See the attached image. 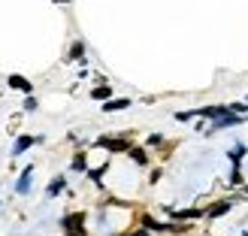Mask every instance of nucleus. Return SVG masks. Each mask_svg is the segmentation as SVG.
<instances>
[{
    "instance_id": "f257e3e1",
    "label": "nucleus",
    "mask_w": 248,
    "mask_h": 236,
    "mask_svg": "<svg viewBox=\"0 0 248 236\" xmlns=\"http://www.w3.org/2000/svg\"><path fill=\"white\" fill-rule=\"evenodd\" d=\"M248 115H239V112H224V115H218V118H212L209 121V127H206V133H221V130H227V127H239V124L245 121Z\"/></svg>"
},
{
    "instance_id": "f03ea898",
    "label": "nucleus",
    "mask_w": 248,
    "mask_h": 236,
    "mask_svg": "<svg viewBox=\"0 0 248 236\" xmlns=\"http://www.w3.org/2000/svg\"><path fill=\"white\" fill-rule=\"evenodd\" d=\"M142 227H148L152 233H188V227H185L182 221H179V224H170V221H155L152 215L142 218Z\"/></svg>"
},
{
    "instance_id": "7ed1b4c3",
    "label": "nucleus",
    "mask_w": 248,
    "mask_h": 236,
    "mask_svg": "<svg viewBox=\"0 0 248 236\" xmlns=\"http://www.w3.org/2000/svg\"><path fill=\"white\" fill-rule=\"evenodd\" d=\"M236 203H239L236 197H224V200H218V203H212V206H209L206 212H203V218L215 221V218H221V215H227V212H230V209L236 206Z\"/></svg>"
},
{
    "instance_id": "20e7f679",
    "label": "nucleus",
    "mask_w": 248,
    "mask_h": 236,
    "mask_svg": "<svg viewBox=\"0 0 248 236\" xmlns=\"http://www.w3.org/2000/svg\"><path fill=\"white\" fill-rule=\"evenodd\" d=\"M36 142H43V136H31V133H21L16 136V142H12V157H21L28 148H33Z\"/></svg>"
},
{
    "instance_id": "39448f33",
    "label": "nucleus",
    "mask_w": 248,
    "mask_h": 236,
    "mask_svg": "<svg viewBox=\"0 0 248 236\" xmlns=\"http://www.w3.org/2000/svg\"><path fill=\"white\" fill-rule=\"evenodd\" d=\"M31 185H33V164H28V167L18 173V179H16V194H18V197H28V194H31Z\"/></svg>"
},
{
    "instance_id": "423d86ee",
    "label": "nucleus",
    "mask_w": 248,
    "mask_h": 236,
    "mask_svg": "<svg viewBox=\"0 0 248 236\" xmlns=\"http://www.w3.org/2000/svg\"><path fill=\"white\" fill-rule=\"evenodd\" d=\"M97 145L106 148V152H112V155H127L130 152V142L127 140H112V136H100Z\"/></svg>"
},
{
    "instance_id": "0eeeda50",
    "label": "nucleus",
    "mask_w": 248,
    "mask_h": 236,
    "mask_svg": "<svg viewBox=\"0 0 248 236\" xmlns=\"http://www.w3.org/2000/svg\"><path fill=\"white\" fill-rule=\"evenodd\" d=\"M6 85L12 91H21V94H33V82L28 76H21V73H9L6 76Z\"/></svg>"
},
{
    "instance_id": "6e6552de",
    "label": "nucleus",
    "mask_w": 248,
    "mask_h": 236,
    "mask_svg": "<svg viewBox=\"0 0 248 236\" xmlns=\"http://www.w3.org/2000/svg\"><path fill=\"white\" fill-rule=\"evenodd\" d=\"M61 230L73 233V230H85V212H70L61 218Z\"/></svg>"
},
{
    "instance_id": "1a4fd4ad",
    "label": "nucleus",
    "mask_w": 248,
    "mask_h": 236,
    "mask_svg": "<svg viewBox=\"0 0 248 236\" xmlns=\"http://www.w3.org/2000/svg\"><path fill=\"white\" fill-rule=\"evenodd\" d=\"M85 52H88V48H85V43L82 40H73V46H70V52H67V64H85V61H88V58H85Z\"/></svg>"
},
{
    "instance_id": "9d476101",
    "label": "nucleus",
    "mask_w": 248,
    "mask_h": 236,
    "mask_svg": "<svg viewBox=\"0 0 248 236\" xmlns=\"http://www.w3.org/2000/svg\"><path fill=\"white\" fill-rule=\"evenodd\" d=\"M248 155V145L245 142H233L227 148V160H230V167H242V157Z\"/></svg>"
},
{
    "instance_id": "9b49d317",
    "label": "nucleus",
    "mask_w": 248,
    "mask_h": 236,
    "mask_svg": "<svg viewBox=\"0 0 248 236\" xmlns=\"http://www.w3.org/2000/svg\"><path fill=\"white\" fill-rule=\"evenodd\" d=\"M127 106H133V100L130 97H109V100H103V112H121V109H127Z\"/></svg>"
},
{
    "instance_id": "f8f14e48",
    "label": "nucleus",
    "mask_w": 248,
    "mask_h": 236,
    "mask_svg": "<svg viewBox=\"0 0 248 236\" xmlns=\"http://www.w3.org/2000/svg\"><path fill=\"white\" fill-rule=\"evenodd\" d=\"M64 188H67V179L64 176H55L52 182H48V188H46V200H55L58 194H64Z\"/></svg>"
},
{
    "instance_id": "ddd939ff",
    "label": "nucleus",
    "mask_w": 248,
    "mask_h": 236,
    "mask_svg": "<svg viewBox=\"0 0 248 236\" xmlns=\"http://www.w3.org/2000/svg\"><path fill=\"white\" fill-rule=\"evenodd\" d=\"M70 170L73 173H88V155L76 152V155H73V160H70Z\"/></svg>"
},
{
    "instance_id": "4468645a",
    "label": "nucleus",
    "mask_w": 248,
    "mask_h": 236,
    "mask_svg": "<svg viewBox=\"0 0 248 236\" xmlns=\"http://www.w3.org/2000/svg\"><path fill=\"white\" fill-rule=\"evenodd\" d=\"M130 160H133V164L136 167H148V152H145V148H140V145H130Z\"/></svg>"
},
{
    "instance_id": "2eb2a0df",
    "label": "nucleus",
    "mask_w": 248,
    "mask_h": 236,
    "mask_svg": "<svg viewBox=\"0 0 248 236\" xmlns=\"http://www.w3.org/2000/svg\"><path fill=\"white\" fill-rule=\"evenodd\" d=\"M176 221H197V218H203L200 209H176V212H170Z\"/></svg>"
},
{
    "instance_id": "dca6fc26",
    "label": "nucleus",
    "mask_w": 248,
    "mask_h": 236,
    "mask_svg": "<svg viewBox=\"0 0 248 236\" xmlns=\"http://www.w3.org/2000/svg\"><path fill=\"white\" fill-rule=\"evenodd\" d=\"M109 97H112V85L103 82V85H97V88H91V100H100L103 103V100H109Z\"/></svg>"
},
{
    "instance_id": "f3484780",
    "label": "nucleus",
    "mask_w": 248,
    "mask_h": 236,
    "mask_svg": "<svg viewBox=\"0 0 248 236\" xmlns=\"http://www.w3.org/2000/svg\"><path fill=\"white\" fill-rule=\"evenodd\" d=\"M227 185H230V188H242V185H245L242 167H233V170H230V179H227Z\"/></svg>"
},
{
    "instance_id": "a211bd4d",
    "label": "nucleus",
    "mask_w": 248,
    "mask_h": 236,
    "mask_svg": "<svg viewBox=\"0 0 248 236\" xmlns=\"http://www.w3.org/2000/svg\"><path fill=\"white\" fill-rule=\"evenodd\" d=\"M36 106H40V103H36V97H33V94L24 97V112H36Z\"/></svg>"
},
{
    "instance_id": "6ab92c4d",
    "label": "nucleus",
    "mask_w": 248,
    "mask_h": 236,
    "mask_svg": "<svg viewBox=\"0 0 248 236\" xmlns=\"http://www.w3.org/2000/svg\"><path fill=\"white\" fill-rule=\"evenodd\" d=\"M106 167H109V164H103V167H97V170H88V179H91V182H100V176H103V173H106Z\"/></svg>"
},
{
    "instance_id": "aec40b11",
    "label": "nucleus",
    "mask_w": 248,
    "mask_h": 236,
    "mask_svg": "<svg viewBox=\"0 0 248 236\" xmlns=\"http://www.w3.org/2000/svg\"><path fill=\"white\" fill-rule=\"evenodd\" d=\"M160 142H164V136H160V133H152V136H148V145H160Z\"/></svg>"
},
{
    "instance_id": "412c9836",
    "label": "nucleus",
    "mask_w": 248,
    "mask_h": 236,
    "mask_svg": "<svg viewBox=\"0 0 248 236\" xmlns=\"http://www.w3.org/2000/svg\"><path fill=\"white\" fill-rule=\"evenodd\" d=\"M127 236H152V230H148V227H140V230H133V233H127Z\"/></svg>"
},
{
    "instance_id": "4be33fe9",
    "label": "nucleus",
    "mask_w": 248,
    "mask_h": 236,
    "mask_svg": "<svg viewBox=\"0 0 248 236\" xmlns=\"http://www.w3.org/2000/svg\"><path fill=\"white\" fill-rule=\"evenodd\" d=\"M67 236H88V230H73V233H67Z\"/></svg>"
},
{
    "instance_id": "5701e85b",
    "label": "nucleus",
    "mask_w": 248,
    "mask_h": 236,
    "mask_svg": "<svg viewBox=\"0 0 248 236\" xmlns=\"http://www.w3.org/2000/svg\"><path fill=\"white\" fill-rule=\"evenodd\" d=\"M242 197H248V185H242Z\"/></svg>"
},
{
    "instance_id": "b1692460",
    "label": "nucleus",
    "mask_w": 248,
    "mask_h": 236,
    "mask_svg": "<svg viewBox=\"0 0 248 236\" xmlns=\"http://www.w3.org/2000/svg\"><path fill=\"white\" fill-rule=\"evenodd\" d=\"M52 3H70V0H52Z\"/></svg>"
}]
</instances>
